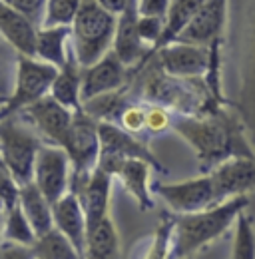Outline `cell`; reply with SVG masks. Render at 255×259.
Returning <instances> with one entry per match:
<instances>
[{"mask_svg": "<svg viewBox=\"0 0 255 259\" xmlns=\"http://www.w3.org/2000/svg\"><path fill=\"white\" fill-rule=\"evenodd\" d=\"M174 229H176V218H163L156 231V239L152 243V251L148 257H167L174 243Z\"/></svg>", "mask_w": 255, "mask_h": 259, "instance_id": "f1b7e54d", "label": "cell"}, {"mask_svg": "<svg viewBox=\"0 0 255 259\" xmlns=\"http://www.w3.org/2000/svg\"><path fill=\"white\" fill-rule=\"evenodd\" d=\"M216 199L222 203L229 197L255 190V156H233L211 169Z\"/></svg>", "mask_w": 255, "mask_h": 259, "instance_id": "7c38bea8", "label": "cell"}, {"mask_svg": "<svg viewBox=\"0 0 255 259\" xmlns=\"http://www.w3.org/2000/svg\"><path fill=\"white\" fill-rule=\"evenodd\" d=\"M0 199H2L4 213L20 203V184L14 180V176L8 171L6 165H2V171H0Z\"/></svg>", "mask_w": 255, "mask_h": 259, "instance_id": "f546056e", "label": "cell"}, {"mask_svg": "<svg viewBox=\"0 0 255 259\" xmlns=\"http://www.w3.org/2000/svg\"><path fill=\"white\" fill-rule=\"evenodd\" d=\"M72 171H74V165H72L70 154L66 152V148L56 146V144L52 146L44 144L36 160L34 182L42 190V194L50 199V203H54L66 192H70Z\"/></svg>", "mask_w": 255, "mask_h": 259, "instance_id": "52a82bcc", "label": "cell"}, {"mask_svg": "<svg viewBox=\"0 0 255 259\" xmlns=\"http://www.w3.org/2000/svg\"><path fill=\"white\" fill-rule=\"evenodd\" d=\"M249 205L247 195H235L222 203H216L203 211L193 213H182L176 218V229H174V243L169 257H188L218 239L227 231L237 215Z\"/></svg>", "mask_w": 255, "mask_h": 259, "instance_id": "7a4b0ae2", "label": "cell"}, {"mask_svg": "<svg viewBox=\"0 0 255 259\" xmlns=\"http://www.w3.org/2000/svg\"><path fill=\"white\" fill-rule=\"evenodd\" d=\"M203 2L205 0H172V6H169L167 16H165L163 32H161L159 40L156 42V46L152 50L156 52L161 46L178 40V36L184 32V28L190 24V20L195 16V12L201 8Z\"/></svg>", "mask_w": 255, "mask_h": 259, "instance_id": "7402d4cb", "label": "cell"}, {"mask_svg": "<svg viewBox=\"0 0 255 259\" xmlns=\"http://www.w3.org/2000/svg\"><path fill=\"white\" fill-rule=\"evenodd\" d=\"M6 2L8 6L16 8L18 12L26 14L28 18H32L38 26H42V20H44V12H46V2L48 0H2Z\"/></svg>", "mask_w": 255, "mask_h": 259, "instance_id": "1f68e13d", "label": "cell"}, {"mask_svg": "<svg viewBox=\"0 0 255 259\" xmlns=\"http://www.w3.org/2000/svg\"><path fill=\"white\" fill-rule=\"evenodd\" d=\"M172 0H138V10L144 16H167Z\"/></svg>", "mask_w": 255, "mask_h": 259, "instance_id": "e575fe53", "label": "cell"}, {"mask_svg": "<svg viewBox=\"0 0 255 259\" xmlns=\"http://www.w3.org/2000/svg\"><path fill=\"white\" fill-rule=\"evenodd\" d=\"M118 120H120L124 130L132 132V134H140L142 130L146 128V110L136 106V104H132V106H126L122 110Z\"/></svg>", "mask_w": 255, "mask_h": 259, "instance_id": "d6a6232c", "label": "cell"}, {"mask_svg": "<svg viewBox=\"0 0 255 259\" xmlns=\"http://www.w3.org/2000/svg\"><path fill=\"white\" fill-rule=\"evenodd\" d=\"M0 30L6 42L24 56H38V24L26 14L18 12L16 8L8 6L6 2L0 4Z\"/></svg>", "mask_w": 255, "mask_h": 259, "instance_id": "2e32d148", "label": "cell"}, {"mask_svg": "<svg viewBox=\"0 0 255 259\" xmlns=\"http://www.w3.org/2000/svg\"><path fill=\"white\" fill-rule=\"evenodd\" d=\"M172 122H174V120L169 118L165 106H161V104L150 106V108L146 110V128L150 130V132H154V134L167 130L172 126Z\"/></svg>", "mask_w": 255, "mask_h": 259, "instance_id": "836d02e7", "label": "cell"}, {"mask_svg": "<svg viewBox=\"0 0 255 259\" xmlns=\"http://www.w3.org/2000/svg\"><path fill=\"white\" fill-rule=\"evenodd\" d=\"M82 0H48L42 26H72Z\"/></svg>", "mask_w": 255, "mask_h": 259, "instance_id": "83f0119b", "label": "cell"}, {"mask_svg": "<svg viewBox=\"0 0 255 259\" xmlns=\"http://www.w3.org/2000/svg\"><path fill=\"white\" fill-rule=\"evenodd\" d=\"M24 116H28L32 124L38 128V132L56 146H62L68 140V134L74 122V110L64 106L52 94H46L44 98L36 100L34 104L20 110Z\"/></svg>", "mask_w": 255, "mask_h": 259, "instance_id": "30bf717a", "label": "cell"}, {"mask_svg": "<svg viewBox=\"0 0 255 259\" xmlns=\"http://www.w3.org/2000/svg\"><path fill=\"white\" fill-rule=\"evenodd\" d=\"M100 144H102V154L100 156H118V158H140L150 162L156 169L161 174H165V169L161 167V163L154 158V154L148 150V146L140 140H136V136L132 132L124 128H118L112 122H100Z\"/></svg>", "mask_w": 255, "mask_h": 259, "instance_id": "ac0fdd59", "label": "cell"}, {"mask_svg": "<svg viewBox=\"0 0 255 259\" xmlns=\"http://www.w3.org/2000/svg\"><path fill=\"white\" fill-rule=\"evenodd\" d=\"M120 237L116 226L110 215L100 220L94 227L88 229V245H86V257L110 259L118 255Z\"/></svg>", "mask_w": 255, "mask_h": 259, "instance_id": "603a6c76", "label": "cell"}, {"mask_svg": "<svg viewBox=\"0 0 255 259\" xmlns=\"http://www.w3.org/2000/svg\"><path fill=\"white\" fill-rule=\"evenodd\" d=\"M60 68L40 58H30L20 54L18 56V72H16V88L12 96L2 106V118L24 110L26 106L34 104L36 100L44 98L58 76Z\"/></svg>", "mask_w": 255, "mask_h": 259, "instance_id": "5b68a950", "label": "cell"}, {"mask_svg": "<svg viewBox=\"0 0 255 259\" xmlns=\"http://www.w3.org/2000/svg\"><path fill=\"white\" fill-rule=\"evenodd\" d=\"M140 36L144 42H150L152 48L156 46V42L159 40V36L163 32V26H165V18L161 16H144L140 14Z\"/></svg>", "mask_w": 255, "mask_h": 259, "instance_id": "4dcf8cb0", "label": "cell"}, {"mask_svg": "<svg viewBox=\"0 0 255 259\" xmlns=\"http://www.w3.org/2000/svg\"><path fill=\"white\" fill-rule=\"evenodd\" d=\"M225 20H227V0H205L190 20V24L184 28V32L178 36V40L209 46L211 40L222 36Z\"/></svg>", "mask_w": 255, "mask_h": 259, "instance_id": "e0dca14e", "label": "cell"}, {"mask_svg": "<svg viewBox=\"0 0 255 259\" xmlns=\"http://www.w3.org/2000/svg\"><path fill=\"white\" fill-rule=\"evenodd\" d=\"M251 44H253V48H251V54H253V68H251V76H253V88H251V98H249V102H253V98H255V16H253V22H251ZM251 106V104H249Z\"/></svg>", "mask_w": 255, "mask_h": 259, "instance_id": "8d00e7d4", "label": "cell"}, {"mask_svg": "<svg viewBox=\"0 0 255 259\" xmlns=\"http://www.w3.org/2000/svg\"><path fill=\"white\" fill-rule=\"evenodd\" d=\"M72 36V26H40L38 30V56L56 68H64L68 62L66 42Z\"/></svg>", "mask_w": 255, "mask_h": 259, "instance_id": "44dd1931", "label": "cell"}, {"mask_svg": "<svg viewBox=\"0 0 255 259\" xmlns=\"http://www.w3.org/2000/svg\"><path fill=\"white\" fill-rule=\"evenodd\" d=\"M140 10H138V0H130L126 10L118 16V28L114 38V50L122 58V62L132 68L146 62L148 54L152 50H146V42L140 36Z\"/></svg>", "mask_w": 255, "mask_h": 259, "instance_id": "5bb4252c", "label": "cell"}, {"mask_svg": "<svg viewBox=\"0 0 255 259\" xmlns=\"http://www.w3.org/2000/svg\"><path fill=\"white\" fill-rule=\"evenodd\" d=\"M128 66L112 48L96 64L82 70V100H90L104 92L124 88L128 82Z\"/></svg>", "mask_w": 255, "mask_h": 259, "instance_id": "4fadbf2b", "label": "cell"}, {"mask_svg": "<svg viewBox=\"0 0 255 259\" xmlns=\"http://www.w3.org/2000/svg\"><path fill=\"white\" fill-rule=\"evenodd\" d=\"M231 257L235 259H255V229L253 222L247 213H239L235 220V233H233V251Z\"/></svg>", "mask_w": 255, "mask_h": 259, "instance_id": "4316f807", "label": "cell"}, {"mask_svg": "<svg viewBox=\"0 0 255 259\" xmlns=\"http://www.w3.org/2000/svg\"><path fill=\"white\" fill-rule=\"evenodd\" d=\"M52 211H54V226L68 235V239L78 249L80 257H84L88 245V222L80 197L74 192H66L60 199L52 203Z\"/></svg>", "mask_w": 255, "mask_h": 259, "instance_id": "9a60e30c", "label": "cell"}, {"mask_svg": "<svg viewBox=\"0 0 255 259\" xmlns=\"http://www.w3.org/2000/svg\"><path fill=\"white\" fill-rule=\"evenodd\" d=\"M64 148L70 154L74 171H82V174L92 171L100 162V154H102L100 120L90 116L84 108L76 110Z\"/></svg>", "mask_w": 255, "mask_h": 259, "instance_id": "8992f818", "label": "cell"}, {"mask_svg": "<svg viewBox=\"0 0 255 259\" xmlns=\"http://www.w3.org/2000/svg\"><path fill=\"white\" fill-rule=\"evenodd\" d=\"M20 205H22L28 222L34 227L36 235H44L54 227L52 203L46 195L42 194V190L36 186L34 180L20 186Z\"/></svg>", "mask_w": 255, "mask_h": 259, "instance_id": "d6986e66", "label": "cell"}, {"mask_svg": "<svg viewBox=\"0 0 255 259\" xmlns=\"http://www.w3.org/2000/svg\"><path fill=\"white\" fill-rule=\"evenodd\" d=\"M38 239L36 231L32 224L28 222L22 205L18 203L16 207H12L10 211H6V220H4V241H12V243H22V245H34Z\"/></svg>", "mask_w": 255, "mask_h": 259, "instance_id": "484cf974", "label": "cell"}, {"mask_svg": "<svg viewBox=\"0 0 255 259\" xmlns=\"http://www.w3.org/2000/svg\"><path fill=\"white\" fill-rule=\"evenodd\" d=\"M172 128L195 150L205 169H214L233 156H255L239 132V124L222 108L205 114H182L172 122Z\"/></svg>", "mask_w": 255, "mask_h": 259, "instance_id": "6da1fadb", "label": "cell"}, {"mask_svg": "<svg viewBox=\"0 0 255 259\" xmlns=\"http://www.w3.org/2000/svg\"><path fill=\"white\" fill-rule=\"evenodd\" d=\"M118 16L108 12L98 0H82L78 16L72 24L74 54L82 68L96 64L114 44Z\"/></svg>", "mask_w": 255, "mask_h": 259, "instance_id": "3957f363", "label": "cell"}, {"mask_svg": "<svg viewBox=\"0 0 255 259\" xmlns=\"http://www.w3.org/2000/svg\"><path fill=\"white\" fill-rule=\"evenodd\" d=\"M156 52L159 68L176 78H201L209 66V46L205 44L174 40Z\"/></svg>", "mask_w": 255, "mask_h": 259, "instance_id": "9c48e42d", "label": "cell"}, {"mask_svg": "<svg viewBox=\"0 0 255 259\" xmlns=\"http://www.w3.org/2000/svg\"><path fill=\"white\" fill-rule=\"evenodd\" d=\"M32 257L38 259H76L80 257L74 243L68 239V235L62 233L54 226L48 233L38 235L36 243L32 245Z\"/></svg>", "mask_w": 255, "mask_h": 259, "instance_id": "cb8c5ba5", "label": "cell"}, {"mask_svg": "<svg viewBox=\"0 0 255 259\" xmlns=\"http://www.w3.org/2000/svg\"><path fill=\"white\" fill-rule=\"evenodd\" d=\"M154 192L176 213L203 211L218 203L214 180L209 174L193 178V180H184L178 184H159V186H154Z\"/></svg>", "mask_w": 255, "mask_h": 259, "instance_id": "ba28073f", "label": "cell"}, {"mask_svg": "<svg viewBox=\"0 0 255 259\" xmlns=\"http://www.w3.org/2000/svg\"><path fill=\"white\" fill-rule=\"evenodd\" d=\"M82 64L78 62L76 54L68 56V62L64 68H60L50 94L56 98L58 102H62L64 106L76 110H82L84 100H82Z\"/></svg>", "mask_w": 255, "mask_h": 259, "instance_id": "ffe728a7", "label": "cell"}, {"mask_svg": "<svg viewBox=\"0 0 255 259\" xmlns=\"http://www.w3.org/2000/svg\"><path fill=\"white\" fill-rule=\"evenodd\" d=\"M44 142L26 128L24 124L10 120L8 116L2 118L0 124V150H2V165L14 176V180L24 186L34 180V167Z\"/></svg>", "mask_w": 255, "mask_h": 259, "instance_id": "277c9868", "label": "cell"}, {"mask_svg": "<svg viewBox=\"0 0 255 259\" xmlns=\"http://www.w3.org/2000/svg\"><path fill=\"white\" fill-rule=\"evenodd\" d=\"M98 165L106 169L110 176L118 178L124 188L134 195L140 209H152L154 201L150 197V167H154L150 162L140 158H118V156H100Z\"/></svg>", "mask_w": 255, "mask_h": 259, "instance_id": "8fae6325", "label": "cell"}, {"mask_svg": "<svg viewBox=\"0 0 255 259\" xmlns=\"http://www.w3.org/2000/svg\"><path fill=\"white\" fill-rule=\"evenodd\" d=\"M126 88V86H124ZM128 104H124V90L118 88V90H112V92H104L100 96H94L90 100L84 102V110L94 116L96 120L100 122H110L112 118H120L122 110L126 108Z\"/></svg>", "mask_w": 255, "mask_h": 259, "instance_id": "d4e9b609", "label": "cell"}, {"mask_svg": "<svg viewBox=\"0 0 255 259\" xmlns=\"http://www.w3.org/2000/svg\"><path fill=\"white\" fill-rule=\"evenodd\" d=\"M108 12H112V14H116V16H120L124 10H126L128 2L130 0H98Z\"/></svg>", "mask_w": 255, "mask_h": 259, "instance_id": "d590c367", "label": "cell"}]
</instances>
